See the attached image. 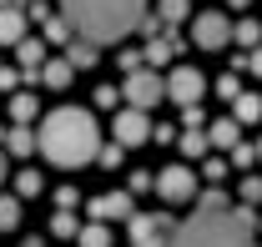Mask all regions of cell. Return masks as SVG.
Returning a JSON list of instances; mask_svg holds the SVG:
<instances>
[{
    "label": "cell",
    "instance_id": "6da1fadb",
    "mask_svg": "<svg viewBox=\"0 0 262 247\" xmlns=\"http://www.w3.org/2000/svg\"><path fill=\"white\" fill-rule=\"evenodd\" d=\"M35 147H40L46 161H56V167H86V161L101 156V126L81 106H56L40 121V131H35Z\"/></svg>",
    "mask_w": 262,
    "mask_h": 247
},
{
    "label": "cell",
    "instance_id": "7a4b0ae2",
    "mask_svg": "<svg viewBox=\"0 0 262 247\" xmlns=\"http://www.w3.org/2000/svg\"><path fill=\"white\" fill-rule=\"evenodd\" d=\"M61 20L91 46L126 40L136 26H146V0H61Z\"/></svg>",
    "mask_w": 262,
    "mask_h": 247
},
{
    "label": "cell",
    "instance_id": "3957f363",
    "mask_svg": "<svg viewBox=\"0 0 262 247\" xmlns=\"http://www.w3.org/2000/svg\"><path fill=\"white\" fill-rule=\"evenodd\" d=\"M252 227H257L252 207H202L171 232L166 247H257Z\"/></svg>",
    "mask_w": 262,
    "mask_h": 247
},
{
    "label": "cell",
    "instance_id": "277c9868",
    "mask_svg": "<svg viewBox=\"0 0 262 247\" xmlns=\"http://www.w3.org/2000/svg\"><path fill=\"white\" fill-rule=\"evenodd\" d=\"M111 136H116V147H121V152L141 147V141H151V121H146V111L121 106V111H116V121H111Z\"/></svg>",
    "mask_w": 262,
    "mask_h": 247
},
{
    "label": "cell",
    "instance_id": "5b68a950",
    "mask_svg": "<svg viewBox=\"0 0 262 247\" xmlns=\"http://www.w3.org/2000/svg\"><path fill=\"white\" fill-rule=\"evenodd\" d=\"M151 187L162 192V202H192V192H196V177H192V167H187V161H177V167H162Z\"/></svg>",
    "mask_w": 262,
    "mask_h": 247
},
{
    "label": "cell",
    "instance_id": "8992f818",
    "mask_svg": "<svg viewBox=\"0 0 262 247\" xmlns=\"http://www.w3.org/2000/svg\"><path fill=\"white\" fill-rule=\"evenodd\" d=\"M192 40L202 46V51H222V46L232 40V20L217 15V10H202V15L192 20Z\"/></svg>",
    "mask_w": 262,
    "mask_h": 247
},
{
    "label": "cell",
    "instance_id": "52a82bcc",
    "mask_svg": "<svg viewBox=\"0 0 262 247\" xmlns=\"http://www.w3.org/2000/svg\"><path fill=\"white\" fill-rule=\"evenodd\" d=\"M121 96H126L136 111H151V106L166 96V81L157 76V71H136V76H126V91Z\"/></svg>",
    "mask_w": 262,
    "mask_h": 247
},
{
    "label": "cell",
    "instance_id": "ba28073f",
    "mask_svg": "<svg viewBox=\"0 0 262 247\" xmlns=\"http://www.w3.org/2000/svg\"><path fill=\"white\" fill-rule=\"evenodd\" d=\"M202 91H207V81H202V71H196V66H171V76H166V96H171V101L196 106Z\"/></svg>",
    "mask_w": 262,
    "mask_h": 247
},
{
    "label": "cell",
    "instance_id": "9c48e42d",
    "mask_svg": "<svg viewBox=\"0 0 262 247\" xmlns=\"http://www.w3.org/2000/svg\"><path fill=\"white\" fill-rule=\"evenodd\" d=\"M166 222L162 212L151 217V212H141V217H131V247H166Z\"/></svg>",
    "mask_w": 262,
    "mask_h": 247
},
{
    "label": "cell",
    "instance_id": "30bf717a",
    "mask_svg": "<svg viewBox=\"0 0 262 247\" xmlns=\"http://www.w3.org/2000/svg\"><path fill=\"white\" fill-rule=\"evenodd\" d=\"M91 217H96V222L131 217V192H101V197H91Z\"/></svg>",
    "mask_w": 262,
    "mask_h": 247
},
{
    "label": "cell",
    "instance_id": "8fae6325",
    "mask_svg": "<svg viewBox=\"0 0 262 247\" xmlns=\"http://www.w3.org/2000/svg\"><path fill=\"white\" fill-rule=\"evenodd\" d=\"M26 20H31V15H26L20 5H5V10H0V46H20V40H26Z\"/></svg>",
    "mask_w": 262,
    "mask_h": 247
},
{
    "label": "cell",
    "instance_id": "7c38bea8",
    "mask_svg": "<svg viewBox=\"0 0 262 247\" xmlns=\"http://www.w3.org/2000/svg\"><path fill=\"white\" fill-rule=\"evenodd\" d=\"M207 141H212V147H227V152H232V147H242V126L232 121V116H227V121H212V126H207Z\"/></svg>",
    "mask_w": 262,
    "mask_h": 247
},
{
    "label": "cell",
    "instance_id": "4fadbf2b",
    "mask_svg": "<svg viewBox=\"0 0 262 247\" xmlns=\"http://www.w3.org/2000/svg\"><path fill=\"white\" fill-rule=\"evenodd\" d=\"M232 121L237 126H252V121H262V96H237V101H232Z\"/></svg>",
    "mask_w": 262,
    "mask_h": 247
},
{
    "label": "cell",
    "instance_id": "5bb4252c",
    "mask_svg": "<svg viewBox=\"0 0 262 247\" xmlns=\"http://www.w3.org/2000/svg\"><path fill=\"white\" fill-rule=\"evenodd\" d=\"M71 76H76V71H71V61H46L40 66V81H46V86H51V91H66V86H71Z\"/></svg>",
    "mask_w": 262,
    "mask_h": 247
},
{
    "label": "cell",
    "instance_id": "9a60e30c",
    "mask_svg": "<svg viewBox=\"0 0 262 247\" xmlns=\"http://www.w3.org/2000/svg\"><path fill=\"white\" fill-rule=\"evenodd\" d=\"M5 152L10 156H31L35 152V131L31 126H10V131H5Z\"/></svg>",
    "mask_w": 262,
    "mask_h": 247
},
{
    "label": "cell",
    "instance_id": "2e32d148",
    "mask_svg": "<svg viewBox=\"0 0 262 247\" xmlns=\"http://www.w3.org/2000/svg\"><path fill=\"white\" fill-rule=\"evenodd\" d=\"M232 40H237V46H247V51H257V46H262V26L252 20V15H242V20L232 26Z\"/></svg>",
    "mask_w": 262,
    "mask_h": 247
},
{
    "label": "cell",
    "instance_id": "e0dca14e",
    "mask_svg": "<svg viewBox=\"0 0 262 247\" xmlns=\"http://www.w3.org/2000/svg\"><path fill=\"white\" fill-rule=\"evenodd\" d=\"M66 61H71V71H91V66H96V46H91V40H71Z\"/></svg>",
    "mask_w": 262,
    "mask_h": 247
},
{
    "label": "cell",
    "instance_id": "ac0fdd59",
    "mask_svg": "<svg viewBox=\"0 0 262 247\" xmlns=\"http://www.w3.org/2000/svg\"><path fill=\"white\" fill-rule=\"evenodd\" d=\"M35 111H40V101H35L31 91H15V101H10V116H15V126L35 121Z\"/></svg>",
    "mask_w": 262,
    "mask_h": 247
},
{
    "label": "cell",
    "instance_id": "d6986e66",
    "mask_svg": "<svg viewBox=\"0 0 262 247\" xmlns=\"http://www.w3.org/2000/svg\"><path fill=\"white\" fill-rule=\"evenodd\" d=\"M177 56V40H166V35H151V46L141 51V61H157V66H166Z\"/></svg>",
    "mask_w": 262,
    "mask_h": 247
},
{
    "label": "cell",
    "instance_id": "ffe728a7",
    "mask_svg": "<svg viewBox=\"0 0 262 247\" xmlns=\"http://www.w3.org/2000/svg\"><path fill=\"white\" fill-rule=\"evenodd\" d=\"M15 51H20V66H26V71H40V66H46V46H40V40H31V35H26Z\"/></svg>",
    "mask_w": 262,
    "mask_h": 247
},
{
    "label": "cell",
    "instance_id": "44dd1931",
    "mask_svg": "<svg viewBox=\"0 0 262 247\" xmlns=\"http://www.w3.org/2000/svg\"><path fill=\"white\" fill-rule=\"evenodd\" d=\"M76 242L81 247H111V227H106V222H91V227L76 232Z\"/></svg>",
    "mask_w": 262,
    "mask_h": 247
},
{
    "label": "cell",
    "instance_id": "7402d4cb",
    "mask_svg": "<svg viewBox=\"0 0 262 247\" xmlns=\"http://www.w3.org/2000/svg\"><path fill=\"white\" fill-rule=\"evenodd\" d=\"M20 227V197H0V232Z\"/></svg>",
    "mask_w": 262,
    "mask_h": 247
},
{
    "label": "cell",
    "instance_id": "603a6c76",
    "mask_svg": "<svg viewBox=\"0 0 262 247\" xmlns=\"http://www.w3.org/2000/svg\"><path fill=\"white\" fill-rule=\"evenodd\" d=\"M187 10H192V0H162V5H157L162 26H177V20H187Z\"/></svg>",
    "mask_w": 262,
    "mask_h": 247
},
{
    "label": "cell",
    "instance_id": "cb8c5ba5",
    "mask_svg": "<svg viewBox=\"0 0 262 247\" xmlns=\"http://www.w3.org/2000/svg\"><path fill=\"white\" fill-rule=\"evenodd\" d=\"M51 232H56V237H76V232H81L76 212H56V217H51Z\"/></svg>",
    "mask_w": 262,
    "mask_h": 247
},
{
    "label": "cell",
    "instance_id": "d4e9b609",
    "mask_svg": "<svg viewBox=\"0 0 262 247\" xmlns=\"http://www.w3.org/2000/svg\"><path fill=\"white\" fill-rule=\"evenodd\" d=\"M207 147H212V141H207L202 131H182V152H187V156H202Z\"/></svg>",
    "mask_w": 262,
    "mask_h": 247
},
{
    "label": "cell",
    "instance_id": "484cf974",
    "mask_svg": "<svg viewBox=\"0 0 262 247\" xmlns=\"http://www.w3.org/2000/svg\"><path fill=\"white\" fill-rule=\"evenodd\" d=\"M40 192V172H20L15 177V197H35Z\"/></svg>",
    "mask_w": 262,
    "mask_h": 247
},
{
    "label": "cell",
    "instance_id": "4316f807",
    "mask_svg": "<svg viewBox=\"0 0 262 247\" xmlns=\"http://www.w3.org/2000/svg\"><path fill=\"white\" fill-rule=\"evenodd\" d=\"M96 106H106V111H121V91H116V86H96Z\"/></svg>",
    "mask_w": 262,
    "mask_h": 247
},
{
    "label": "cell",
    "instance_id": "83f0119b",
    "mask_svg": "<svg viewBox=\"0 0 262 247\" xmlns=\"http://www.w3.org/2000/svg\"><path fill=\"white\" fill-rule=\"evenodd\" d=\"M46 35H51V40H71V35H76V31L66 26L61 15H46Z\"/></svg>",
    "mask_w": 262,
    "mask_h": 247
},
{
    "label": "cell",
    "instance_id": "f1b7e54d",
    "mask_svg": "<svg viewBox=\"0 0 262 247\" xmlns=\"http://www.w3.org/2000/svg\"><path fill=\"white\" fill-rule=\"evenodd\" d=\"M217 96H227V101H237V96H242V81H237V71H227V76L217 81Z\"/></svg>",
    "mask_w": 262,
    "mask_h": 247
},
{
    "label": "cell",
    "instance_id": "f546056e",
    "mask_svg": "<svg viewBox=\"0 0 262 247\" xmlns=\"http://www.w3.org/2000/svg\"><path fill=\"white\" fill-rule=\"evenodd\" d=\"M242 202H262V177H242Z\"/></svg>",
    "mask_w": 262,
    "mask_h": 247
},
{
    "label": "cell",
    "instance_id": "4dcf8cb0",
    "mask_svg": "<svg viewBox=\"0 0 262 247\" xmlns=\"http://www.w3.org/2000/svg\"><path fill=\"white\" fill-rule=\"evenodd\" d=\"M232 161H237V167H252V161H257V147H232Z\"/></svg>",
    "mask_w": 262,
    "mask_h": 247
},
{
    "label": "cell",
    "instance_id": "1f68e13d",
    "mask_svg": "<svg viewBox=\"0 0 262 247\" xmlns=\"http://www.w3.org/2000/svg\"><path fill=\"white\" fill-rule=\"evenodd\" d=\"M116 61L126 66V76H136V71H141V51H121V56H116Z\"/></svg>",
    "mask_w": 262,
    "mask_h": 247
},
{
    "label": "cell",
    "instance_id": "d6a6232c",
    "mask_svg": "<svg viewBox=\"0 0 262 247\" xmlns=\"http://www.w3.org/2000/svg\"><path fill=\"white\" fill-rule=\"evenodd\" d=\"M202 172H207V177H212V182H227V161H217V156H212V161H207V167H202Z\"/></svg>",
    "mask_w": 262,
    "mask_h": 247
},
{
    "label": "cell",
    "instance_id": "836d02e7",
    "mask_svg": "<svg viewBox=\"0 0 262 247\" xmlns=\"http://www.w3.org/2000/svg\"><path fill=\"white\" fill-rule=\"evenodd\" d=\"M157 182V177H151V172H131V192H146V187Z\"/></svg>",
    "mask_w": 262,
    "mask_h": 247
},
{
    "label": "cell",
    "instance_id": "e575fe53",
    "mask_svg": "<svg viewBox=\"0 0 262 247\" xmlns=\"http://www.w3.org/2000/svg\"><path fill=\"white\" fill-rule=\"evenodd\" d=\"M96 161H101V167H116V161H121V147H101Z\"/></svg>",
    "mask_w": 262,
    "mask_h": 247
},
{
    "label": "cell",
    "instance_id": "d590c367",
    "mask_svg": "<svg viewBox=\"0 0 262 247\" xmlns=\"http://www.w3.org/2000/svg\"><path fill=\"white\" fill-rule=\"evenodd\" d=\"M56 202H61V212H71V207H76V187H61V192H56Z\"/></svg>",
    "mask_w": 262,
    "mask_h": 247
},
{
    "label": "cell",
    "instance_id": "8d00e7d4",
    "mask_svg": "<svg viewBox=\"0 0 262 247\" xmlns=\"http://www.w3.org/2000/svg\"><path fill=\"white\" fill-rule=\"evenodd\" d=\"M182 126H187V131H202V111H196V106H187V116H182Z\"/></svg>",
    "mask_w": 262,
    "mask_h": 247
},
{
    "label": "cell",
    "instance_id": "74e56055",
    "mask_svg": "<svg viewBox=\"0 0 262 247\" xmlns=\"http://www.w3.org/2000/svg\"><path fill=\"white\" fill-rule=\"evenodd\" d=\"M247 71H252V76H262V46L252 51V56H247Z\"/></svg>",
    "mask_w": 262,
    "mask_h": 247
},
{
    "label": "cell",
    "instance_id": "f35d334b",
    "mask_svg": "<svg viewBox=\"0 0 262 247\" xmlns=\"http://www.w3.org/2000/svg\"><path fill=\"white\" fill-rule=\"evenodd\" d=\"M0 86H15V71L10 66H0Z\"/></svg>",
    "mask_w": 262,
    "mask_h": 247
},
{
    "label": "cell",
    "instance_id": "ab89813d",
    "mask_svg": "<svg viewBox=\"0 0 262 247\" xmlns=\"http://www.w3.org/2000/svg\"><path fill=\"white\" fill-rule=\"evenodd\" d=\"M227 5H232V10H247V5H252V0H227Z\"/></svg>",
    "mask_w": 262,
    "mask_h": 247
},
{
    "label": "cell",
    "instance_id": "60d3db41",
    "mask_svg": "<svg viewBox=\"0 0 262 247\" xmlns=\"http://www.w3.org/2000/svg\"><path fill=\"white\" fill-rule=\"evenodd\" d=\"M0 182H5V152H0Z\"/></svg>",
    "mask_w": 262,
    "mask_h": 247
},
{
    "label": "cell",
    "instance_id": "b9f144b4",
    "mask_svg": "<svg viewBox=\"0 0 262 247\" xmlns=\"http://www.w3.org/2000/svg\"><path fill=\"white\" fill-rule=\"evenodd\" d=\"M26 247H40V237H31V242H26Z\"/></svg>",
    "mask_w": 262,
    "mask_h": 247
},
{
    "label": "cell",
    "instance_id": "7bdbcfd3",
    "mask_svg": "<svg viewBox=\"0 0 262 247\" xmlns=\"http://www.w3.org/2000/svg\"><path fill=\"white\" fill-rule=\"evenodd\" d=\"M5 5H15V0H0V10H5Z\"/></svg>",
    "mask_w": 262,
    "mask_h": 247
},
{
    "label": "cell",
    "instance_id": "ee69618b",
    "mask_svg": "<svg viewBox=\"0 0 262 247\" xmlns=\"http://www.w3.org/2000/svg\"><path fill=\"white\" fill-rule=\"evenodd\" d=\"M257 161H262V141H257Z\"/></svg>",
    "mask_w": 262,
    "mask_h": 247
}]
</instances>
